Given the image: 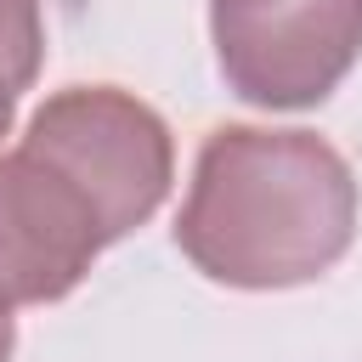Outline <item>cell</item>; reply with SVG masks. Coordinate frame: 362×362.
<instances>
[{"label": "cell", "instance_id": "1", "mask_svg": "<svg viewBox=\"0 0 362 362\" xmlns=\"http://www.w3.org/2000/svg\"><path fill=\"white\" fill-rule=\"evenodd\" d=\"M356 238V175L311 130L226 124L204 141L175 221L181 255L226 288H294Z\"/></svg>", "mask_w": 362, "mask_h": 362}, {"label": "cell", "instance_id": "2", "mask_svg": "<svg viewBox=\"0 0 362 362\" xmlns=\"http://www.w3.org/2000/svg\"><path fill=\"white\" fill-rule=\"evenodd\" d=\"M34 153H45L102 215L107 238L119 243L136 232L170 192L175 147L164 119L113 85H68L57 90L23 130Z\"/></svg>", "mask_w": 362, "mask_h": 362}, {"label": "cell", "instance_id": "3", "mask_svg": "<svg viewBox=\"0 0 362 362\" xmlns=\"http://www.w3.org/2000/svg\"><path fill=\"white\" fill-rule=\"evenodd\" d=\"M209 28L255 107H317L362 57V0H209Z\"/></svg>", "mask_w": 362, "mask_h": 362}, {"label": "cell", "instance_id": "4", "mask_svg": "<svg viewBox=\"0 0 362 362\" xmlns=\"http://www.w3.org/2000/svg\"><path fill=\"white\" fill-rule=\"evenodd\" d=\"M96 204L28 141L0 153V288L17 305H45L79 288L107 249Z\"/></svg>", "mask_w": 362, "mask_h": 362}, {"label": "cell", "instance_id": "5", "mask_svg": "<svg viewBox=\"0 0 362 362\" xmlns=\"http://www.w3.org/2000/svg\"><path fill=\"white\" fill-rule=\"evenodd\" d=\"M45 57V17L40 0H0V74L28 90Z\"/></svg>", "mask_w": 362, "mask_h": 362}, {"label": "cell", "instance_id": "6", "mask_svg": "<svg viewBox=\"0 0 362 362\" xmlns=\"http://www.w3.org/2000/svg\"><path fill=\"white\" fill-rule=\"evenodd\" d=\"M11 311H17V300L0 288V362H11V345H17V322H11Z\"/></svg>", "mask_w": 362, "mask_h": 362}, {"label": "cell", "instance_id": "7", "mask_svg": "<svg viewBox=\"0 0 362 362\" xmlns=\"http://www.w3.org/2000/svg\"><path fill=\"white\" fill-rule=\"evenodd\" d=\"M17 96H23V90L0 74V136H6V130H11V119H17Z\"/></svg>", "mask_w": 362, "mask_h": 362}]
</instances>
